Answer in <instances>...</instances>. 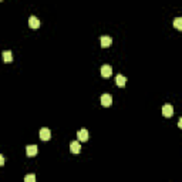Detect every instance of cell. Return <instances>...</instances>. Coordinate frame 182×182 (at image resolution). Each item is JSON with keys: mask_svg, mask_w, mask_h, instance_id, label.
<instances>
[{"mask_svg": "<svg viewBox=\"0 0 182 182\" xmlns=\"http://www.w3.org/2000/svg\"><path fill=\"white\" fill-rule=\"evenodd\" d=\"M174 27H175L176 30H182V17L174 19Z\"/></svg>", "mask_w": 182, "mask_h": 182, "instance_id": "8fae6325", "label": "cell"}, {"mask_svg": "<svg viewBox=\"0 0 182 182\" xmlns=\"http://www.w3.org/2000/svg\"><path fill=\"white\" fill-rule=\"evenodd\" d=\"M111 74H112V68H111V65H108V64H104L101 67V75L102 77H111Z\"/></svg>", "mask_w": 182, "mask_h": 182, "instance_id": "3957f363", "label": "cell"}, {"mask_svg": "<svg viewBox=\"0 0 182 182\" xmlns=\"http://www.w3.org/2000/svg\"><path fill=\"white\" fill-rule=\"evenodd\" d=\"M77 137H78V141L86 142L87 139H88V131H87V130H80L77 133Z\"/></svg>", "mask_w": 182, "mask_h": 182, "instance_id": "9c48e42d", "label": "cell"}, {"mask_svg": "<svg viewBox=\"0 0 182 182\" xmlns=\"http://www.w3.org/2000/svg\"><path fill=\"white\" fill-rule=\"evenodd\" d=\"M162 115L164 117H167V118H169V117H172L174 115V107L171 104H165L162 107Z\"/></svg>", "mask_w": 182, "mask_h": 182, "instance_id": "6da1fadb", "label": "cell"}, {"mask_svg": "<svg viewBox=\"0 0 182 182\" xmlns=\"http://www.w3.org/2000/svg\"><path fill=\"white\" fill-rule=\"evenodd\" d=\"M3 60L6 63L13 61V54H12V51H3Z\"/></svg>", "mask_w": 182, "mask_h": 182, "instance_id": "7c38bea8", "label": "cell"}, {"mask_svg": "<svg viewBox=\"0 0 182 182\" xmlns=\"http://www.w3.org/2000/svg\"><path fill=\"white\" fill-rule=\"evenodd\" d=\"M29 26H30L31 29H39L40 27V20H39L37 17L31 16L30 19H29Z\"/></svg>", "mask_w": 182, "mask_h": 182, "instance_id": "ba28073f", "label": "cell"}, {"mask_svg": "<svg viewBox=\"0 0 182 182\" xmlns=\"http://www.w3.org/2000/svg\"><path fill=\"white\" fill-rule=\"evenodd\" d=\"M70 151L73 154H80L81 151V145H80V141H73L70 144Z\"/></svg>", "mask_w": 182, "mask_h": 182, "instance_id": "5b68a950", "label": "cell"}, {"mask_svg": "<svg viewBox=\"0 0 182 182\" xmlns=\"http://www.w3.org/2000/svg\"><path fill=\"white\" fill-rule=\"evenodd\" d=\"M40 138L43 139V141H49V139L51 138V131H50L49 128H41L40 130Z\"/></svg>", "mask_w": 182, "mask_h": 182, "instance_id": "8992f818", "label": "cell"}, {"mask_svg": "<svg viewBox=\"0 0 182 182\" xmlns=\"http://www.w3.org/2000/svg\"><path fill=\"white\" fill-rule=\"evenodd\" d=\"M0 165H4V157L0 155Z\"/></svg>", "mask_w": 182, "mask_h": 182, "instance_id": "5bb4252c", "label": "cell"}, {"mask_svg": "<svg viewBox=\"0 0 182 182\" xmlns=\"http://www.w3.org/2000/svg\"><path fill=\"white\" fill-rule=\"evenodd\" d=\"M115 83H117V86H118V87H124V86L127 84V78L124 77V75L118 74L117 77H115Z\"/></svg>", "mask_w": 182, "mask_h": 182, "instance_id": "30bf717a", "label": "cell"}, {"mask_svg": "<svg viewBox=\"0 0 182 182\" xmlns=\"http://www.w3.org/2000/svg\"><path fill=\"white\" fill-rule=\"evenodd\" d=\"M178 127H179V128H181V130H182V117L179 118V121H178Z\"/></svg>", "mask_w": 182, "mask_h": 182, "instance_id": "9a60e30c", "label": "cell"}, {"mask_svg": "<svg viewBox=\"0 0 182 182\" xmlns=\"http://www.w3.org/2000/svg\"><path fill=\"white\" fill-rule=\"evenodd\" d=\"M24 182H36V176H34V174H29V175H26Z\"/></svg>", "mask_w": 182, "mask_h": 182, "instance_id": "4fadbf2b", "label": "cell"}, {"mask_svg": "<svg viewBox=\"0 0 182 182\" xmlns=\"http://www.w3.org/2000/svg\"><path fill=\"white\" fill-rule=\"evenodd\" d=\"M100 41H101V47L107 49V47H110V46H111L112 39H111V37H108V36H102V37L100 39Z\"/></svg>", "mask_w": 182, "mask_h": 182, "instance_id": "52a82bcc", "label": "cell"}, {"mask_svg": "<svg viewBox=\"0 0 182 182\" xmlns=\"http://www.w3.org/2000/svg\"><path fill=\"white\" fill-rule=\"evenodd\" d=\"M101 104L102 107H110L112 104V97L110 94H102L101 96Z\"/></svg>", "mask_w": 182, "mask_h": 182, "instance_id": "7a4b0ae2", "label": "cell"}, {"mask_svg": "<svg viewBox=\"0 0 182 182\" xmlns=\"http://www.w3.org/2000/svg\"><path fill=\"white\" fill-rule=\"evenodd\" d=\"M39 152V147L37 145H27V148H26V154L29 157H34V155H37Z\"/></svg>", "mask_w": 182, "mask_h": 182, "instance_id": "277c9868", "label": "cell"}]
</instances>
